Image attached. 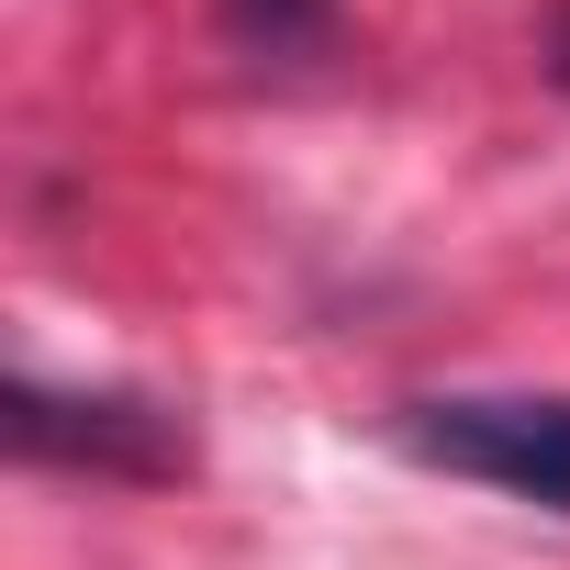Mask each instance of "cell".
<instances>
[{
	"mask_svg": "<svg viewBox=\"0 0 570 570\" xmlns=\"http://www.w3.org/2000/svg\"><path fill=\"white\" fill-rule=\"evenodd\" d=\"M403 448L492 481L514 503L570 514V392H448V403H403Z\"/></svg>",
	"mask_w": 570,
	"mask_h": 570,
	"instance_id": "1",
	"label": "cell"
},
{
	"mask_svg": "<svg viewBox=\"0 0 570 570\" xmlns=\"http://www.w3.org/2000/svg\"><path fill=\"white\" fill-rule=\"evenodd\" d=\"M12 448H23V459H79V470H168V459H179L146 403H112V392H101V403H57L46 381L12 392Z\"/></svg>",
	"mask_w": 570,
	"mask_h": 570,
	"instance_id": "2",
	"label": "cell"
},
{
	"mask_svg": "<svg viewBox=\"0 0 570 570\" xmlns=\"http://www.w3.org/2000/svg\"><path fill=\"white\" fill-rule=\"evenodd\" d=\"M235 23H246L257 46H292V35H314V23H325V0H235Z\"/></svg>",
	"mask_w": 570,
	"mask_h": 570,
	"instance_id": "3",
	"label": "cell"
}]
</instances>
